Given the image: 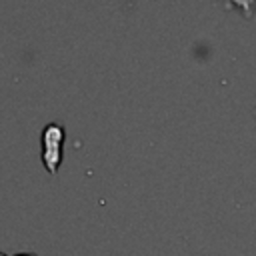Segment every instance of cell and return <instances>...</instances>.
I'll list each match as a JSON object with an SVG mask.
<instances>
[{
    "mask_svg": "<svg viewBox=\"0 0 256 256\" xmlns=\"http://www.w3.org/2000/svg\"><path fill=\"white\" fill-rule=\"evenodd\" d=\"M66 128L60 122H48L42 128L40 142H42V164L46 166L48 174L56 176L60 162H62V148H64Z\"/></svg>",
    "mask_w": 256,
    "mask_h": 256,
    "instance_id": "cell-1",
    "label": "cell"
},
{
    "mask_svg": "<svg viewBox=\"0 0 256 256\" xmlns=\"http://www.w3.org/2000/svg\"><path fill=\"white\" fill-rule=\"evenodd\" d=\"M0 256H4V254H0ZM14 256H36L34 252H20V254H14Z\"/></svg>",
    "mask_w": 256,
    "mask_h": 256,
    "instance_id": "cell-2",
    "label": "cell"
}]
</instances>
